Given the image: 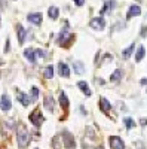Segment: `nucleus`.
<instances>
[{
	"mask_svg": "<svg viewBox=\"0 0 147 149\" xmlns=\"http://www.w3.org/2000/svg\"><path fill=\"white\" fill-rule=\"evenodd\" d=\"M17 140H18V146L19 148H26L30 143V133L26 128V125H18L17 130Z\"/></svg>",
	"mask_w": 147,
	"mask_h": 149,
	"instance_id": "1",
	"label": "nucleus"
},
{
	"mask_svg": "<svg viewBox=\"0 0 147 149\" xmlns=\"http://www.w3.org/2000/svg\"><path fill=\"white\" fill-rule=\"evenodd\" d=\"M30 121L33 122L34 127H40V125H42V122H43V115L40 113L39 109L33 110L31 113H30Z\"/></svg>",
	"mask_w": 147,
	"mask_h": 149,
	"instance_id": "2",
	"label": "nucleus"
},
{
	"mask_svg": "<svg viewBox=\"0 0 147 149\" xmlns=\"http://www.w3.org/2000/svg\"><path fill=\"white\" fill-rule=\"evenodd\" d=\"M108 143H110V148L112 149H125V143L120 137L117 136H112V137L108 139Z\"/></svg>",
	"mask_w": 147,
	"mask_h": 149,
	"instance_id": "3",
	"label": "nucleus"
},
{
	"mask_svg": "<svg viewBox=\"0 0 147 149\" xmlns=\"http://www.w3.org/2000/svg\"><path fill=\"white\" fill-rule=\"evenodd\" d=\"M63 142H64V146L67 149H75L76 143H75V137L68 133V131H64L63 133Z\"/></svg>",
	"mask_w": 147,
	"mask_h": 149,
	"instance_id": "4",
	"label": "nucleus"
},
{
	"mask_svg": "<svg viewBox=\"0 0 147 149\" xmlns=\"http://www.w3.org/2000/svg\"><path fill=\"white\" fill-rule=\"evenodd\" d=\"M89 26H91L94 30H103V29L106 27V21H104V18L98 17V18H94V19L91 21Z\"/></svg>",
	"mask_w": 147,
	"mask_h": 149,
	"instance_id": "5",
	"label": "nucleus"
},
{
	"mask_svg": "<svg viewBox=\"0 0 147 149\" xmlns=\"http://www.w3.org/2000/svg\"><path fill=\"white\" fill-rule=\"evenodd\" d=\"M71 37H73V36H71L67 30H63V31L59 33V36H58V43H59L61 46H64V45H66V42H68V40L71 39Z\"/></svg>",
	"mask_w": 147,
	"mask_h": 149,
	"instance_id": "6",
	"label": "nucleus"
},
{
	"mask_svg": "<svg viewBox=\"0 0 147 149\" xmlns=\"http://www.w3.org/2000/svg\"><path fill=\"white\" fill-rule=\"evenodd\" d=\"M10 107H12L10 98L6 94H3L2 98H0V109H2V110H10Z\"/></svg>",
	"mask_w": 147,
	"mask_h": 149,
	"instance_id": "7",
	"label": "nucleus"
},
{
	"mask_svg": "<svg viewBox=\"0 0 147 149\" xmlns=\"http://www.w3.org/2000/svg\"><path fill=\"white\" fill-rule=\"evenodd\" d=\"M141 14V8L138 5H131L129 6V10L126 14V18H134V17H138Z\"/></svg>",
	"mask_w": 147,
	"mask_h": 149,
	"instance_id": "8",
	"label": "nucleus"
},
{
	"mask_svg": "<svg viewBox=\"0 0 147 149\" xmlns=\"http://www.w3.org/2000/svg\"><path fill=\"white\" fill-rule=\"evenodd\" d=\"M17 33H18V40H19V45H22L24 42H26V36H27V31L26 29H24L21 24H18L17 26Z\"/></svg>",
	"mask_w": 147,
	"mask_h": 149,
	"instance_id": "9",
	"label": "nucleus"
},
{
	"mask_svg": "<svg viewBox=\"0 0 147 149\" xmlns=\"http://www.w3.org/2000/svg\"><path fill=\"white\" fill-rule=\"evenodd\" d=\"M17 97H18V100H19V103H21L22 106H28V104L31 103V98H30L27 94L21 93V91H18V93H17Z\"/></svg>",
	"mask_w": 147,
	"mask_h": 149,
	"instance_id": "10",
	"label": "nucleus"
},
{
	"mask_svg": "<svg viewBox=\"0 0 147 149\" xmlns=\"http://www.w3.org/2000/svg\"><path fill=\"white\" fill-rule=\"evenodd\" d=\"M27 19L30 21V22H33V24H36V26H40L42 24V14H30L28 17H27Z\"/></svg>",
	"mask_w": 147,
	"mask_h": 149,
	"instance_id": "11",
	"label": "nucleus"
},
{
	"mask_svg": "<svg viewBox=\"0 0 147 149\" xmlns=\"http://www.w3.org/2000/svg\"><path fill=\"white\" fill-rule=\"evenodd\" d=\"M58 72L63 78H68L70 76V70H68V66L64 64V63H59L58 64Z\"/></svg>",
	"mask_w": 147,
	"mask_h": 149,
	"instance_id": "12",
	"label": "nucleus"
},
{
	"mask_svg": "<svg viewBox=\"0 0 147 149\" xmlns=\"http://www.w3.org/2000/svg\"><path fill=\"white\" fill-rule=\"evenodd\" d=\"M45 107L49 110V112H54V107H55V103H54V98L51 95H46L45 97Z\"/></svg>",
	"mask_w": 147,
	"mask_h": 149,
	"instance_id": "13",
	"label": "nucleus"
},
{
	"mask_svg": "<svg viewBox=\"0 0 147 149\" xmlns=\"http://www.w3.org/2000/svg\"><path fill=\"white\" fill-rule=\"evenodd\" d=\"M24 57H26L30 63H36V54H34V49H31V48H28V49H26L24 51Z\"/></svg>",
	"mask_w": 147,
	"mask_h": 149,
	"instance_id": "14",
	"label": "nucleus"
},
{
	"mask_svg": "<svg viewBox=\"0 0 147 149\" xmlns=\"http://www.w3.org/2000/svg\"><path fill=\"white\" fill-rule=\"evenodd\" d=\"M100 109L104 112V113H107V112L112 109V104H110V102L106 100V98H101V100H100Z\"/></svg>",
	"mask_w": 147,
	"mask_h": 149,
	"instance_id": "15",
	"label": "nucleus"
},
{
	"mask_svg": "<svg viewBox=\"0 0 147 149\" xmlns=\"http://www.w3.org/2000/svg\"><path fill=\"white\" fill-rule=\"evenodd\" d=\"M77 86H79V88L82 90V93L85 94V95H91V90H89V86H88V84L86 82H83V81H80L79 84H77Z\"/></svg>",
	"mask_w": 147,
	"mask_h": 149,
	"instance_id": "16",
	"label": "nucleus"
},
{
	"mask_svg": "<svg viewBox=\"0 0 147 149\" xmlns=\"http://www.w3.org/2000/svg\"><path fill=\"white\" fill-rule=\"evenodd\" d=\"M58 14H59V10H58L57 6H51V8H49V10H48V15L51 17L52 19H57L58 18Z\"/></svg>",
	"mask_w": 147,
	"mask_h": 149,
	"instance_id": "17",
	"label": "nucleus"
},
{
	"mask_svg": "<svg viewBox=\"0 0 147 149\" xmlns=\"http://www.w3.org/2000/svg\"><path fill=\"white\" fill-rule=\"evenodd\" d=\"M59 104L63 106V109H67L68 107V98H67V95L64 93L59 94Z\"/></svg>",
	"mask_w": 147,
	"mask_h": 149,
	"instance_id": "18",
	"label": "nucleus"
},
{
	"mask_svg": "<svg viewBox=\"0 0 147 149\" xmlns=\"http://www.w3.org/2000/svg\"><path fill=\"white\" fill-rule=\"evenodd\" d=\"M73 69H75V72L77 74H83L85 73V67H83V63H80V61H76L75 66H73Z\"/></svg>",
	"mask_w": 147,
	"mask_h": 149,
	"instance_id": "19",
	"label": "nucleus"
},
{
	"mask_svg": "<svg viewBox=\"0 0 147 149\" xmlns=\"http://www.w3.org/2000/svg\"><path fill=\"white\" fill-rule=\"evenodd\" d=\"M54 76V67L52 66H48L46 69H45V78L46 79H51Z\"/></svg>",
	"mask_w": 147,
	"mask_h": 149,
	"instance_id": "20",
	"label": "nucleus"
},
{
	"mask_svg": "<svg viewBox=\"0 0 147 149\" xmlns=\"http://www.w3.org/2000/svg\"><path fill=\"white\" fill-rule=\"evenodd\" d=\"M120 78H122V70H119V69H117V70H116V72L112 74V78H110V81H112V82H117Z\"/></svg>",
	"mask_w": 147,
	"mask_h": 149,
	"instance_id": "21",
	"label": "nucleus"
},
{
	"mask_svg": "<svg viewBox=\"0 0 147 149\" xmlns=\"http://www.w3.org/2000/svg\"><path fill=\"white\" fill-rule=\"evenodd\" d=\"M124 122L126 124V128H128V130H131V128L135 127V121L131 119V118H124Z\"/></svg>",
	"mask_w": 147,
	"mask_h": 149,
	"instance_id": "22",
	"label": "nucleus"
},
{
	"mask_svg": "<svg viewBox=\"0 0 147 149\" xmlns=\"http://www.w3.org/2000/svg\"><path fill=\"white\" fill-rule=\"evenodd\" d=\"M132 51H134V45H131L129 48H126L125 51H124V54H122V57H124L125 60H126V58H129V57H131V54H132Z\"/></svg>",
	"mask_w": 147,
	"mask_h": 149,
	"instance_id": "23",
	"label": "nucleus"
},
{
	"mask_svg": "<svg viewBox=\"0 0 147 149\" xmlns=\"http://www.w3.org/2000/svg\"><path fill=\"white\" fill-rule=\"evenodd\" d=\"M37 97H39V88L37 86H33L31 88V102L37 100Z\"/></svg>",
	"mask_w": 147,
	"mask_h": 149,
	"instance_id": "24",
	"label": "nucleus"
},
{
	"mask_svg": "<svg viewBox=\"0 0 147 149\" xmlns=\"http://www.w3.org/2000/svg\"><path fill=\"white\" fill-rule=\"evenodd\" d=\"M143 57H144V48L140 46V48H138V51H137V55H135V61H141Z\"/></svg>",
	"mask_w": 147,
	"mask_h": 149,
	"instance_id": "25",
	"label": "nucleus"
},
{
	"mask_svg": "<svg viewBox=\"0 0 147 149\" xmlns=\"http://www.w3.org/2000/svg\"><path fill=\"white\" fill-rule=\"evenodd\" d=\"M75 3H76V6H83L85 0H75Z\"/></svg>",
	"mask_w": 147,
	"mask_h": 149,
	"instance_id": "26",
	"label": "nucleus"
},
{
	"mask_svg": "<svg viewBox=\"0 0 147 149\" xmlns=\"http://www.w3.org/2000/svg\"><path fill=\"white\" fill-rule=\"evenodd\" d=\"M137 149H144V148H143V143L138 142V143H137Z\"/></svg>",
	"mask_w": 147,
	"mask_h": 149,
	"instance_id": "27",
	"label": "nucleus"
},
{
	"mask_svg": "<svg viewBox=\"0 0 147 149\" xmlns=\"http://www.w3.org/2000/svg\"><path fill=\"white\" fill-rule=\"evenodd\" d=\"M141 124H143V125H146V124H147V119L144 118V119H141Z\"/></svg>",
	"mask_w": 147,
	"mask_h": 149,
	"instance_id": "28",
	"label": "nucleus"
},
{
	"mask_svg": "<svg viewBox=\"0 0 147 149\" xmlns=\"http://www.w3.org/2000/svg\"><path fill=\"white\" fill-rule=\"evenodd\" d=\"M141 84H147V81H146V79H143V81H141ZM146 91H147V88H146Z\"/></svg>",
	"mask_w": 147,
	"mask_h": 149,
	"instance_id": "29",
	"label": "nucleus"
},
{
	"mask_svg": "<svg viewBox=\"0 0 147 149\" xmlns=\"http://www.w3.org/2000/svg\"><path fill=\"white\" fill-rule=\"evenodd\" d=\"M95 149H103V146H97Z\"/></svg>",
	"mask_w": 147,
	"mask_h": 149,
	"instance_id": "30",
	"label": "nucleus"
},
{
	"mask_svg": "<svg viewBox=\"0 0 147 149\" xmlns=\"http://www.w3.org/2000/svg\"><path fill=\"white\" fill-rule=\"evenodd\" d=\"M0 22H2V21H0Z\"/></svg>",
	"mask_w": 147,
	"mask_h": 149,
	"instance_id": "31",
	"label": "nucleus"
}]
</instances>
